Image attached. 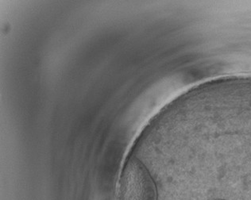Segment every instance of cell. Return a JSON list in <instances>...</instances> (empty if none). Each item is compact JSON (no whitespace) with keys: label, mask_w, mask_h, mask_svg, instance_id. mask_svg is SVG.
I'll use <instances>...</instances> for the list:
<instances>
[{"label":"cell","mask_w":251,"mask_h":200,"mask_svg":"<svg viewBox=\"0 0 251 200\" xmlns=\"http://www.w3.org/2000/svg\"><path fill=\"white\" fill-rule=\"evenodd\" d=\"M120 200H157V189L151 173L137 157L124 168L120 180Z\"/></svg>","instance_id":"1"}]
</instances>
